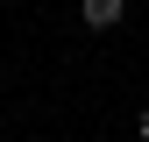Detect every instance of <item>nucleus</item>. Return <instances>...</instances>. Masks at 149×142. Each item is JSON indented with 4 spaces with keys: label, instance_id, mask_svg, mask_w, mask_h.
<instances>
[{
    "label": "nucleus",
    "instance_id": "f257e3e1",
    "mask_svg": "<svg viewBox=\"0 0 149 142\" xmlns=\"http://www.w3.org/2000/svg\"><path fill=\"white\" fill-rule=\"evenodd\" d=\"M78 14H85V29H114L128 14V0H78Z\"/></svg>",
    "mask_w": 149,
    "mask_h": 142
},
{
    "label": "nucleus",
    "instance_id": "f03ea898",
    "mask_svg": "<svg viewBox=\"0 0 149 142\" xmlns=\"http://www.w3.org/2000/svg\"><path fill=\"white\" fill-rule=\"evenodd\" d=\"M142 142H149V106H142Z\"/></svg>",
    "mask_w": 149,
    "mask_h": 142
}]
</instances>
